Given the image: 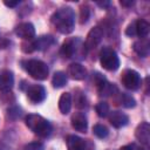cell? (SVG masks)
<instances>
[{
  "instance_id": "1",
  "label": "cell",
  "mask_w": 150,
  "mask_h": 150,
  "mask_svg": "<svg viewBox=\"0 0 150 150\" xmlns=\"http://www.w3.org/2000/svg\"><path fill=\"white\" fill-rule=\"evenodd\" d=\"M52 25L61 34H69L75 26V13L70 7H62L52 15Z\"/></svg>"
},
{
  "instance_id": "2",
  "label": "cell",
  "mask_w": 150,
  "mask_h": 150,
  "mask_svg": "<svg viewBox=\"0 0 150 150\" xmlns=\"http://www.w3.org/2000/svg\"><path fill=\"white\" fill-rule=\"evenodd\" d=\"M26 125L38 136L46 138L48 137L52 131L53 128L50 125V123L42 116L36 115V114H30L26 117Z\"/></svg>"
},
{
  "instance_id": "3",
  "label": "cell",
  "mask_w": 150,
  "mask_h": 150,
  "mask_svg": "<svg viewBox=\"0 0 150 150\" xmlns=\"http://www.w3.org/2000/svg\"><path fill=\"white\" fill-rule=\"evenodd\" d=\"M86 50L87 49L84 47V42H82L80 38L68 39L67 41L63 42L61 47V53L63 54V56L68 59H71V57L83 59L86 55Z\"/></svg>"
},
{
  "instance_id": "4",
  "label": "cell",
  "mask_w": 150,
  "mask_h": 150,
  "mask_svg": "<svg viewBox=\"0 0 150 150\" xmlns=\"http://www.w3.org/2000/svg\"><path fill=\"white\" fill-rule=\"evenodd\" d=\"M22 67L25 68V70L35 80H46L48 77V74H49V69H48V66L40 61V60H27V61H23L22 62Z\"/></svg>"
},
{
  "instance_id": "5",
  "label": "cell",
  "mask_w": 150,
  "mask_h": 150,
  "mask_svg": "<svg viewBox=\"0 0 150 150\" xmlns=\"http://www.w3.org/2000/svg\"><path fill=\"white\" fill-rule=\"evenodd\" d=\"M101 66L109 71H114L120 67V59L116 52L110 47H104L100 53Z\"/></svg>"
},
{
  "instance_id": "6",
  "label": "cell",
  "mask_w": 150,
  "mask_h": 150,
  "mask_svg": "<svg viewBox=\"0 0 150 150\" xmlns=\"http://www.w3.org/2000/svg\"><path fill=\"white\" fill-rule=\"evenodd\" d=\"M121 81H122V84L127 89H130V90H136L142 84V80H141L139 74L134 69H125L122 73Z\"/></svg>"
},
{
  "instance_id": "7",
  "label": "cell",
  "mask_w": 150,
  "mask_h": 150,
  "mask_svg": "<svg viewBox=\"0 0 150 150\" xmlns=\"http://www.w3.org/2000/svg\"><path fill=\"white\" fill-rule=\"evenodd\" d=\"M102 38H103V30H102V28H100V27L91 28L90 32L88 33L87 39H86V42H84L86 49L89 50V49L95 48L102 41Z\"/></svg>"
},
{
  "instance_id": "8",
  "label": "cell",
  "mask_w": 150,
  "mask_h": 150,
  "mask_svg": "<svg viewBox=\"0 0 150 150\" xmlns=\"http://www.w3.org/2000/svg\"><path fill=\"white\" fill-rule=\"evenodd\" d=\"M27 97L33 103H40L46 98V90L40 84H32L27 89Z\"/></svg>"
},
{
  "instance_id": "9",
  "label": "cell",
  "mask_w": 150,
  "mask_h": 150,
  "mask_svg": "<svg viewBox=\"0 0 150 150\" xmlns=\"http://www.w3.org/2000/svg\"><path fill=\"white\" fill-rule=\"evenodd\" d=\"M15 34L23 40H32L35 36V28L30 22H22L15 27Z\"/></svg>"
},
{
  "instance_id": "10",
  "label": "cell",
  "mask_w": 150,
  "mask_h": 150,
  "mask_svg": "<svg viewBox=\"0 0 150 150\" xmlns=\"http://www.w3.org/2000/svg\"><path fill=\"white\" fill-rule=\"evenodd\" d=\"M135 136L143 145L148 146L150 143V124L148 122H142L138 124L135 130Z\"/></svg>"
},
{
  "instance_id": "11",
  "label": "cell",
  "mask_w": 150,
  "mask_h": 150,
  "mask_svg": "<svg viewBox=\"0 0 150 150\" xmlns=\"http://www.w3.org/2000/svg\"><path fill=\"white\" fill-rule=\"evenodd\" d=\"M14 84L13 73L8 69L0 70V91H9Z\"/></svg>"
},
{
  "instance_id": "12",
  "label": "cell",
  "mask_w": 150,
  "mask_h": 150,
  "mask_svg": "<svg viewBox=\"0 0 150 150\" xmlns=\"http://www.w3.org/2000/svg\"><path fill=\"white\" fill-rule=\"evenodd\" d=\"M68 75L73 79V80H77V81H81V80H84L86 76H87V70L86 68L80 64V63H71L69 67H68Z\"/></svg>"
},
{
  "instance_id": "13",
  "label": "cell",
  "mask_w": 150,
  "mask_h": 150,
  "mask_svg": "<svg viewBox=\"0 0 150 150\" xmlns=\"http://www.w3.org/2000/svg\"><path fill=\"white\" fill-rule=\"evenodd\" d=\"M109 122L115 128H122L128 124L129 117L122 111H112L109 115Z\"/></svg>"
},
{
  "instance_id": "14",
  "label": "cell",
  "mask_w": 150,
  "mask_h": 150,
  "mask_svg": "<svg viewBox=\"0 0 150 150\" xmlns=\"http://www.w3.org/2000/svg\"><path fill=\"white\" fill-rule=\"evenodd\" d=\"M71 127L80 132H86L87 128H88V122H87V117L82 114V112H76L71 117Z\"/></svg>"
},
{
  "instance_id": "15",
  "label": "cell",
  "mask_w": 150,
  "mask_h": 150,
  "mask_svg": "<svg viewBox=\"0 0 150 150\" xmlns=\"http://www.w3.org/2000/svg\"><path fill=\"white\" fill-rule=\"evenodd\" d=\"M55 42L54 38L50 35H42L40 38H38L36 40L32 41V48L33 50H43L46 48H48L49 46H52Z\"/></svg>"
},
{
  "instance_id": "16",
  "label": "cell",
  "mask_w": 150,
  "mask_h": 150,
  "mask_svg": "<svg viewBox=\"0 0 150 150\" xmlns=\"http://www.w3.org/2000/svg\"><path fill=\"white\" fill-rule=\"evenodd\" d=\"M67 148L68 150H86V142L75 135H69L67 137Z\"/></svg>"
},
{
  "instance_id": "17",
  "label": "cell",
  "mask_w": 150,
  "mask_h": 150,
  "mask_svg": "<svg viewBox=\"0 0 150 150\" xmlns=\"http://www.w3.org/2000/svg\"><path fill=\"white\" fill-rule=\"evenodd\" d=\"M134 25H135V35L144 39L148 34H149V30H150V25L143 20V19H138L136 21H134Z\"/></svg>"
},
{
  "instance_id": "18",
  "label": "cell",
  "mask_w": 150,
  "mask_h": 150,
  "mask_svg": "<svg viewBox=\"0 0 150 150\" xmlns=\"http://www.w3.org/2000/svg\"><path fill=\"white\" fill-rule=\"evenodd\" d=\"M132 48L142 57L148 56L149 55V52H150V45H149V41L146 39H141V40L134 42Z\"/></svg>"
},
{
  "instance_id": "19",
  "label": "cell",
  "mask_w": 150,
  "mask_h": 150,
  "mask_svg": "<svg viewBox=\"0 0 150 150\" xmlns=\"http://www.w3.org/2000/svg\"><path fill=\"white\" fill-rule=\"evenodd\" d=\"M71 108V95L69 93H63L59 100V109L62 114H68Z\"/></svg>"
},
{
  "instance_id": "20",
  "label": "cell",
  "mask_w": 150,
  "mask_h": 150,
  "mask_svg": "<svg viewBox=\"0 0 150 150\" xmlns=\"http://www.w3.org/2000/svg\"><path fill=\"white\" fill-rule=\"evenodd\" d=\"M52 83L55 88H62L67 83V75L63 71H56L53 75Z\"/></svg>"
},
{
  "instance_id": "21",
  "label": "cell",
  "mask_w": 150,
  "mask_h": 150,
  "mask_svg": "<svg viewBox=\"0 0 150 150\" xmlns=\"http://www.w3.org/2000/svg\"><path fill=\"white\" fill-rule=\"evenodd\" d=\"M121 104L125 108H134L136 105L135 98L129 94H122L121 95Z\"/></svg>"
},
{
  "instance_id": "22",
  "label": "cell",
  "mask_w": 150,
  "mask_h": 150,
  "mask_svg": "<svg viewBox=\"0 0 150 150\" xmlns=\"http://www.w3.org/2000/svg\"><path fill=\"white\" fill-rule=\"evenodd\" d=\"M93 132L98 137V138H105L109 134V130L105 125L103 124H96L94 128H93Z\"/></svg>"
},
{
  "instance_id": "23",
  "label": "cell",
  "mask_w": 150,
  "mask_h": 150,
  "mask_svg": "<svg viewBox=\"0 0 150 150\" xmlns=\"http://www.w3.org/2000/svg\"><path fill=\"white\" fill-rule=\"evenodd\" d=\"M74 100H75V105L77 108L82 109V108L87 107V98H86V95L82 91L77 90L76 94H75V98Z\"/></svg>"
},
{
  "instance_id": "24",
  "label": "cell",
  "mask_w": 150,
  "mask_h": 150,
  "mask_svg": "<svg viewBox=\"0 0 150 150\" xmlns=\"http://www.w3.org/2000/svg\"><path fill=\"white\" fill-rule=\"evenodd\" d=\"M95 110L100 117H105L109 114V105L105 102H98L95 107Z\"/></svg>"
},
{
  "instance_id": "25",
  "label": "cell",
  "mask_w": 150,
  "mask_h": 150,
  "mask_svg": "<svg viewBox=\"0 0 150 150\" xmlns=\"http://www.w3.org/2000/svg\"><path fill=\"white\" fill-rule=\"evenodd\" d=\"M89 16H90V9H89V7L88 6H82L81 9H80V22L82 25L86 23L88 21Z\"/></svg>"
},
{
  "instance_id": "26",
  "label": "cell",
  "mask_w": 150,
  "mask_h": 150,
  "mask_svg": "<svg viewBox=\"0 0 150 150\" xmlns=\"http://www.w3.org/2000/svg\"><path fill=\"white\" fill-rule=\"evenodd\" d=\"M23 150H45V145L41 142H30L25 145Z\"/></svg>"
},
{
  "instance_id": "27",
  "label": "cell",
  "mask_w": 150,
  "mask_h": 150,
  "mask_svg": "<svg viewBox=\"0 0 150 150\" xmlns=\"http://www.w3.org/2000/svg\"><path fill=\"white\" fill-rule=\"evenodd\" d=\"M20 115H21L20 108H18V107H12V108L8 109V116H9L11 118H16V117H19Z\"/></svg>"
},
{
  "instance_id": "28",
  "label": "cell",
  "mask_w": 150,
  "mask_h": 150,
  "mask_svg": "<svg viewBox=\"0 0 150 150\" xmlns=\"http://www.w3.org/2000/svg\"><path fill=\"white\" fill-rule=\"evenodd\" d=\"M125 34L129 35V36H135V25H134V22H131V23L127 27Z\"/></svg>"
},
{
  "instance_id": "29",
  "label": "cell",
  "mask_w": 150,
  "mask_h": 150,
  "mask_svg": "<svg viewBox=\"0 0 150 150\" xmlns=\"http://www.w3.org/2000/svg\"><path fill=\"white\" fill-rule=\"evenodd\" d=\"M19 0H15V1H7V0H5L4 1V4H5V6H7V7H15V6H18L19 5Z\"/></svg>"
},
{
  "instance_id": "30",
  "label": "cell",
  "mask_w": 150,
  "mask_h": 150,
  "mask_svg": "<svg viewBox=\"0 0 150 150\" xmlns=\"http://www.w3.org/2000/svg\"><path fill=\"white\" fill-rule=\"evenodd\" d=\"M120 4H121L122 6H124V7H130V6L134 5V1H132V0H121Z\"/></svg>"
},
{
  "instance_id": "31",
  "label": "cell",
  "mask_w": 150,
  "mask_h": 150,
  "mask_svg": "<svg viewBox=\"0 0 150 150\" xmlns=\"http://www.w3.org/2000/svg\"><path fill=\"white\" fill-rule=\"evenodd\" d=\"M100 7H102V8H107L109 5H110V1H108V0H105V1H97L96 2Z\"/></svg>"
},
{
  "instance_id": "32",
  "label": "cell",
  "mask_w": 150,
  "mask_h": 150,
  "mask_svg": "<svg viewBox=\"0 0 150 150\" xmlns=\"http://www.w3.org/2000/svg\"><path fill=\"white\" fill-rule=\"evenodd\" d=\"M120 150H135V148H134V145H124Z\"/></svg>"
},
{
  "instance_id": "33",
  "label": "cell",
  "mask_w": 150,
  "mask_h": 150,
  "mask_svg": "<svg viewBox=\"0 0 150 150\" xmlns=\"http://www.w3.org/2000/svg\"><path fill=\"white\" fill-rule=\"evenodd\" d=\"M0 150H1V144H0Z\"/></svg>"
}]
</instances>
